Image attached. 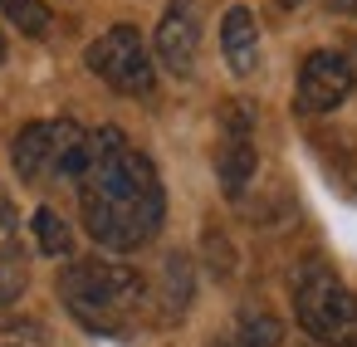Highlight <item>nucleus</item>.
I'll list each match as a JSON object with an SVG mask.
<instances>
[{
	"label": "nucleus",
	"mask_w": 357,
	"mask_h": 347,
	"mask_svg": "<svg viewBox=\"0 0 357 347\" xmlns=\"http://www.w3.org/2000/svg\"><path fill=\"white\" fill-rule=\"evenodd\" d=\"M93 162L79 176V210L93 245L108 254L142 249L167 220V191L147 152H137L118 128H89Z\"/></svg>",
	"instance_id": "nucleus-1"
},
{
	"label": "nucleus",
	"mask_w": 357,
	"mask_h": 347,
	"mask_svg": "<svg viewBox=\"0 0 357 347\" xmlns=\"http://www.w3.org/2000/svg\"><path fill=\"white\" fill-rule=\"evenodd\" d=\"M59 298L74 313V323H84L89 332H123L137 318L147 284L137 269L93 254V259H74L59 274Z\"/></svg>",
	"instance_id": "nucleus-2"
},
{
	"label": "nucleus",
	"mask_w": 357,
	"mask_h": 347,
	"mask_svg": "<svg viewBox=\"0 0 357 347\" xmlns=\"http://www.w3.org/2000/svg\"><path fill=\"white\" fill-rule=\"evenodd\" d=\"M89 162H93V137L74 118L25 123L10 142V167H15L20 181H45V176L79 181L89 171Z\"/></svg>",
	"instance_id": "nucleus-3"
},
{
	"label": "nucleus",
	"mask_w": 357,
	"mask_h": 347,
	"mask_svg": "<svg viewBox=\"0 0 357 347\" xmlns=\"http://www.w3.org/2000/svg\"><path fill=\"white\" fill-rule=\"evenodd\" d=\"M294 323L318 347H357V293L323 264L294 274Z\"/></svg>",
	"instance_id": "nucleus-4"
},
{
	"label": "nucleus",
	"mask_w": 357,
	"mask_h": 347,
	"mask_svg": "<svg viewBox=\"0 0 357 347\" xmlns=\"http://www.w3.org/2000/svg\"><path fill=\"white\" fill-rule=\"evenodd\" d=\"M89 69L113 88V93H128V98H147L157 88V64H152V49L142 40L137 25H113L103 30L93 45H89Z\"/></svg>",
	"instance_id": "nucleus-5"
},
{
	"label": "nucleus",
	"mask_w": 357,
	"mask_h": 347,
	"mask_svg": "<svg viewBox=\"0 0 357 347\" xmlns=\"http://www.w3.org/2000/svg\"><path fill=\"white\" fill-rule=\"evenodd\" d=\"M357 88V69L342 49H313L298 69V84H294V108L303 118H323V113H337Z\"/></svg>",
	"instance_id": "nucleus-6"
},
{
	"label": "nucleus",
	"mask_w": 357,
	"mask_h": 347,
	"mask_svg": "<svg viewBox=\"0 0 357 347\" xmlns=\"http://www.w3.org/2000/svg\"><path fill=\"white\" fill-rule=\"evenodd\" d=\"M255 108L250 103H225L220 108V147H215V181L230 201L245 196V186L255 181Z\"/></svg>",
	"instance_id": "nucleus-7"
},
{
	"label": "nucleus",
	"mask_w": 357,
	"mask_h": 347,
	"mask_svg": "<svg viewBox=\"0 0 357 347\" xmlns=\"http://www.w3.org/2000/svg\"><path fill=\"white\" fill-rule=\"evenodd\" d=\"M147 49H152V64H162L172 79H191L196 49H201V6L196 0H167Z\"/></svg>",
	"instance_id": "nucleus-8"
},
{
	"label": "nucleus",
	"mask_w": 357,
	"mask_h": 347,
	"mask_svg": "<svg viewBox=\"0 0 357 347\" xmlns=\"http://www.w3.org/2000/svg\"><path fill=\"white\" fill-rule=\"evenodd\" d=\"M220 54L235 79H250L259 69V20L250 6H230L220 20Z\"/></svg>",
	"instance_id": "nucleus-9"
},
{
	"label": "nucleus",
	"mask_w": 357,
	"mask_h": 347,
	"mask_svg": "<svg viewBox=\"0 0 357 347\" xmlns=\"http://www.w3.org/2000/svg\"><path fill=\"white\" fill-rule=\"evenodd\" d=\"M0 20L15 25V30L30 35V40H45V35L54 30V15H50L45 0H0Z\"/></svg>",
	"instance_id": "nucleus-10"
},
{
	"label": "nucleus",
	"mask_w": 357,
	"mask_h": 347,
	"mask_svg": "<svg viewBox=\"0 0 357 347\" xmlns=\"http://www.w3.org/2000/svg\"><path fill=\"white\" fill-rule=\"evenodd\" d=\"M30 230H35V245H40L45 254H69V249H74V230H69L50 206H40V210L30 215Z\"/></svg>",
	"instance_id": "nucleus-11"
},
{
	"label": "nucleus",
	"mask_w": 357,
	"mask_h": 347,
	"mask_svg": "<svg viewBox=\"0 0 357 347\" xmlns=\"http://www.w3.org/2000/svg\"><path fill=\"white\" fill-rule=\"evenodd\" d=\"M284 327L269 318V313H245L230 332V347H279Z\"/></svg>",
	"instance_id": "nucleus-12"
},
{
	"label": "nucleus",
	"mask_w": 357,
	"mask_h": 347,
	"mask_svg": "<svg viewBox=\"0 0 357 347\" xmlns=\"http://www.w3.org/2000/svg\"><path fill=\"white\" fill-rule=\"evenodd\" d=\"M25 293V264L15 249H0V303H15Z\"/></svg>",
	"instance_id": "nucleus-13"
},
{
	"label": "nucleus",
	"mask_w": 357,
	"mask_h": 347,
	"mask_svg": "<svg viewBox=\"0 0 357 347\" xmlns=\"http://www.w3.org/2000/svg\"><path fill=\"white\" fill-rule=\"evenodd\" d=\"M333 15H357V0H323Z\"/></svg>",
	"instance_id": "nucleus-14"
},
{
	"label": "nucleus",
	"mask_w": 357,
	"mask_h": 347,
	"mask_svg": "<svg viewBox=\"0 0 357 347\" xmlns=\"http://www.w3.org/2000/svg\"><path fill=\"white\" fill-rule=\"evenodd\" d=\"M274 6H284V10H294V6H303V0H274Z\"/></svg>",
	"instance_id": "nucleus-15"
},
{
	"label": "nucleus",
	"mask_w": 357,
	"mask_h": 347,
	"mask_svg": "<svg viewBox=\"0 0 357 347\" xmlns=\"http://www.w3.org/2000/svg\"><path fill=\"white\" fill-rule=\"evenodd\" d=\"M0 59H6V35H0Z\"/></svg>",
	"instance_id": "nucleus-16"
}]
</instances>
